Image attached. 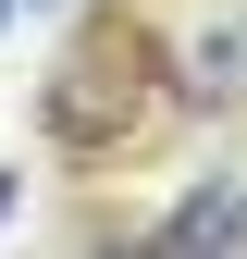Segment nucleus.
Here are the masks:
<instances>
[{
	"label": "nucleus",
	"mask_w": 247,
	"mask_h": 259,
	"mask_svg": "<svg viewBox=\"0 0 247 259\" xmlns=\"http://www.w3.org/2000/svg\"><path fill=\"white\" fill-rule=\"evenodd\" d=\"M25 13H74V0H25Z\"/></svg>",
	"instance_id": "nucleus-6"
},
{
	"label": "nucleus",
	"mask_w": 247,
	"mask_h": 259,
	"mask_svg": "<svg viewBox=\"0 0 247 259\" xmlns=\"http://www.w3.org/2000/svg\"><path fill=\"white\" fill-rule=\"evenodd\" d=\"M136 247H161V259H247V173H198Z\"/></svg>",
	"instance_id": "nucleus-3"
},
{
	"label": "nucleus",
	"mask_w": 247,
	"mask_h": 259,
	"mask_svg": "<svg viewBox=\"0 0 247 259\" xmlns=\"http://www.w3.org/2000/svg\"><path fill=\"white\" fill-rule=\"evenodd\" d=\"M148 74L185 123H235L247 111V0H136Z\"/></svg>",
	"instance_id": "nucleus-2"
},
{
	"label": "nucleus",
	"mask_w": 247,
	"mask_h": 259,
	"mask_svg": "<svg viewBox=\"0 0 247 259\" xmlns=\"http://www.w3.org/2000/svg\"><path fill=\"white\" fill-rule=\"evenodd\" d=\"M173 123L161 74H148V37H136V0H74V25H62V62L37 74V148L50 160H124L148 148Z\"/></svg>",
	"instance_id": "nucleus-1"
},
{
	"label": "nucleus",
	"mask_w": 247,
	"mask_h": 259,
	"mask_svg": "<svg viewBox=\"0 0 247 259\" xmlns=\"http://www.w3.org/2000/svg\"><path fill=\"white\" fill-rule=\"evenodd\" d=\"M13 13H25V0H0V37H13Z\"/></svg>",
	"instance_id": "nucleus-5"
},
{
	"label": "nucleus",
	"mask_w": 247,
	"mask_h": 259,
	"mask_svg": "<svg viewBox=\"0 0 247 259\" xmlns=\"http://www.w3.org/2000/svg\"><path fill=\"white\" fill-rule=\"evenodd\" d=\"M25 222V160H0V235Z\"/></svg>",
	"instance_id": "nucleus-4"
}]
</instances>
